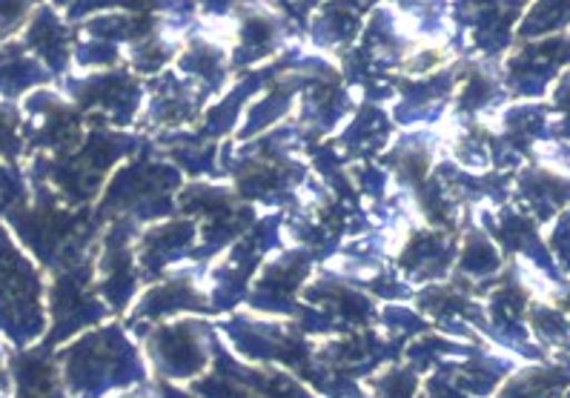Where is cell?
<instances>
[{
  "mask_svg": "<svg viewBox=\"0 0 570 398\" xmlns=\"http://www.w3.org/2000/svg\"><path fill=\"white\" fill-rule=\"evenodd\" d=\"M38 78H41V72L35 69V63L21 58L14 47H9L7 52L0 54V92H21L23 87H29Z\"/></svg>",
  "mask_w": 570,
  "mask_h": 398,
  "instance_id": "1",
  "label": "cell"
},
{
  "mask_svg": "<svg viewBox=\"0 0 570 398\" xmlns=\"http://www.w3.org/2000/svg\"><path fill=\"white\" fill-rule=\"evenodd\" d=\"M29 0H0V32H12L21 27Z\"/></svg>",
  "mask_w": 570,
  "mask_h": 398,
  "instance_id": "2",
  "label": "cell"
},
{
  "mask_svg": "<svg viewBox=\"0 0 570 398\" xmlns=\"http://www.w3.org/2000/svg\"><path fill=\"white\" fill-rule=\"evenodd\" d=\"M18 116L9 112V107H0V156H9L18 149V136H14Z\"/></svg>",
  "mask_w": 570,
  "mask_h": 398,
  "instance_id": "3",
  "label": "cell"
}]
</instances>
